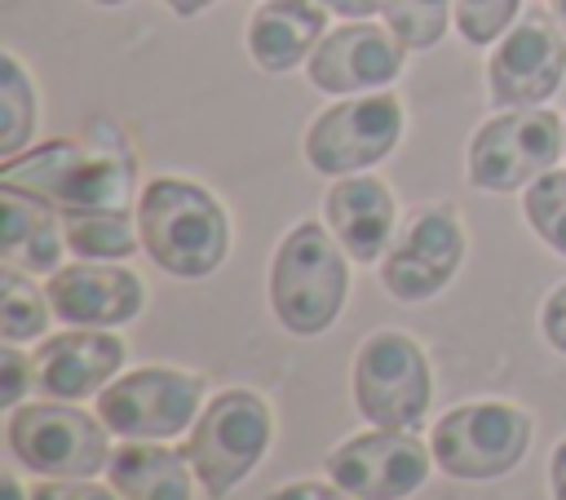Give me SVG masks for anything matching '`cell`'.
Here are the masks:
<instances>
[{
  "label": "cell",
  "instance_id": "cell-1",
  "mask_svg": "<svg viewBox=\"0 0 566 500\" xmlns=\"http://www.w3.org/2000/svg\"><path fill=\"white\" fill-rule=\"evenodd\" d=\"M137 230L146 257L177 279H203L230 252V221L221 199L186 177L146 181L137 199Z\"/></svg>",
  "mask_w": 566,
  "mask_h": 500
},
{
  "label": "cell",
  "instance_id": "cell-2",
  "mask_svg": "<svg viewBox=\"0 0 566 500\" xmlns=\"http://www.w3.org/2000/svg\"><path fill=\"white\" fill-rule=\"evenodd\" d=\"M0 181L49 199L57 212L124 208L133 195V159L119 142L88 146V142L62 137V142H49V146L4 159Z\"/></svg>",
  "mask_w": 566,
  "mask_h": 500
},
{
  "label": "cell",
  "instance_id": "cell-3",
  "mask_svg": "<svg viewBox=\"0 0 566 500\" xmlns=\"http://www.w3.org/2000/svg\"><path fill=\"white\" fill-rule=\"evenodd\" d=\"M345 292H349V265L340 239H332L318 221L292 226L270 261L274 319L296 336H318L336 323Z\"/></svg>",
  "mask_w": 566,
  "mask_h": 500
},
{
  "label": "cell",
  "instance_id": "cell-4",
  "mask_svg": "<svg viewBox=\"0 0 566 500\" xmlns=\"http://www.w3.org/2000/svg\"><path fill=\"white\" fill-rule=\"evenodd\" d=\"M270 434H274V420H270V407L261 394L221 389L195 416V429H190L181 451H186L195 478L208 487V496L221 500L261 465Z\"/></svg>",
  "mask_w": 566,
  "mask_h": 500
},
{
  "label": "cell",
  "instance_id": "cell-5",
  "mask_svg": "<svg viewBox=\"0 0 566 500\" xmlns=\"http://www.w3.org/2000/svg\"><path fill=\"white\" fill-rule=\"evenodd\" d=\"M433 398L424 350L407 332H371L354 354V403L380 429H416Z\"/></svg>",
  "mask_w": 566,
  "mask_h": 500
},
{
  "label": "cell",
  "instance_id": "cell-6",
  "mask_svg": "<svg viewBox=\"0 0 566 500\" xmlns=\"http://www.w3.org/2000/svg\"><path fill=\"white\" fill-rule=\"evenodd\" d=\"M102 416H88L80 407L62 403H27L9 412V451L44 478H93L102 465H111Z\"/></svg>",
  "mask_w": 566,
  "mask_h": 500
},
{
  "label": "cell",
  "instance_id": "cell-7",
  "mask_svg": "<svg viewBox=\"0 0 566 500\" xmlns=\"http://www.w3.org/2000/svg\"><path fill=\"white\" fill-rule=\"evenodd\" d=\"M531 447V416L513 403H460L438 416L429 434V451L451 478H500Z\"/></svg>",
  "mask_w": 566,
  "mask_h": 500
},
{
  "label": "cell",
  "instance_id": "cell-8",
  "mask_svg": "<svg viewBox=\"0 0 566 500\" xmlns=\"http://www.w3.org/2000/svg\"><path fill=\"white\" fill-rule=\"evenodd\" d=\"M562 155V119L539 106H513L491 115L469 142V181L491 195H509L544 177Z\"/></svg>",
  "mask_w": 566,
  "mask_h": 500
},
{
  "label": "cell",
  "instance_id": "cell-9",
  "mask_svg": "<svg viewBox=\"0 0 566 500\" xmlns=\"http://www.w3.org/2000/svg\"><path fill=\"white\" fill-rule=\"evenodd\" d=\"M402 137V102L394 93H363L327 106L305 128V159L327 177H349L380 164Z\"/></svg>",
  "mask_w": 566,
  "mask_h": 500
},
{
  "label": "cell",
  "instance_id": "cell-10",
  "mask_svg": "<svg viewBox=\"0 0 566 500\" xmlns=\"http://www.w3.org/2000/svg\"><path fill=\"white\" fill-rule=\"evenodd\" d=\"M203 403V376L172 367H137L97 394V416L119 438H172Z\"/></svg>",
  "mask_w": 566,
  "mask_h": 500
},
{
  "label": "cell",
  "instance_id": "cell-11",
  "mask_svg": "<svg viewBox=\"0 0 566 500\" xmlns=\"http://www.w3.org/2000/svg\"><path fill=\"white\" fill-rule=\"evenodd\" d=\"M566 75V35L544 9L522 13L486 62V88L495 106H539Z\"/></svg>",
  "mask_w": 566,
  "mask_h": 500
},
{
  "label": "cell",
  "instance_id": "cell-12",
  "mask_svg": "<svg viewBox=\"0 0 566 500\" xmlns=\"http://www.w3.org/2000/svg\"><path fill=\"white\" fill-rule=\"evenodd\" d=\"M429 456L411 429H371L345 438L327 456V478L358 500H407L429 478Z\"/></svg>",
  "mask_w": 566,
  "mask_h": 500
},
{
  "label": "cell",
  "instance_id": "cell-13",
  "mask_svg": "<svg viewBox=\"0 0 566 500\" xmlns=\"http://www.w3.org/2000/svg\"><path fill=\"white\" fill-rule=\"evenodd\" d=\"M464 261V230L447 204L411 212L389 257L380 261V283L398 301H424L451 283Z\"/></svg>",
  "mask_w": 566,
  "mask_h": 500
},
{
  "label": "cell",
  "instance_id": "cell-14",
  "mask_svg": "<svg viewBox=\"0 0 566 500\" xmlns=\"http://www.w3.org/2000/svg\"><path fill=\"white\" fill-rule=\"evenodd\" d=\"M402 53L407 44L394 31L367 18H349L345 27L318 40V49L305 62V75L318 93H376L402 75Z\"/></svg>",
  "mask_w": 566,
  "mask_h": 500
},
{
  "label": "cell",
  "instance_id": "cell-15",
  "mask_svg": "<svg viewBox=\"0 0 566 500\" xmlns=\"http://www.w3.org/2000/svg\"><path fill=\"white\" fill-rule=\"evenodd\" d=\"M44 296L66 327H119L146 305V288L133 270L88 257L53 270Z\"/></svg>",
  "mask_w": 566,
  "mask_h": 500
},
{
  "label": "cell",
  "instance_id": "cell-16",
  "mask_svg": "<svg viewBox=\"0 0 566 500\" xmlns=\"http://www.w3.org/2000/svg\"><path fill=\"white\" fill-rule=\"evenodd\" d=\"M124 363V341L106 327H71L62 336H49L31 354V381L49 398H88L97 394Z\"/></svg>",
  "mask_w": 566,
  "mask_h": 500
},
{
  "label": "cell",
  "instance_id": "cell-17",
  "mask_svg": "<svg viewBox=\"0 0 566 500\" xmlns=\"http://www.w3.org/2000/svg\"><path fill=\"white\" fill-rule=\"evenodd\" d=\"M327 4L323 0H261L256 13L248 18V53L261 71L279 75L318 49L327 35Z\"/></svg>",
  "mask_w": 566,
  "mask_h": 500
},
{
  "label": "cell",
  "instance_id": "cell-18",
  "mask_svg": "<svg viewBox=\"0 0 566 500\" xmlns=\"http://www.w3.org/2000/svg\"><path fill=\"white\" fill-rule=\"evenodd\" d=\"M323 208H327L332 235L340 239V248L354 261H376L389 248V230H394L398 204H394V195H389L385 181L349 173V177H340L327 190Z\"/></svg>",
  "mask_w": 566,
  "mask_h": 500
},
{
  "label": "cell",
  "instance_id": "cell-19",
  "mask_svg": "<svg viewBox=\"0 0 566 500\" xmlns=\"http://www.w3.org/2000/svg\"><path fill=\"white\" fill-rule=\"evenodd\" d=\"M66 230L57 226V208L31 190L0 181V257L27 274L62 270Z\"/></svg>",
  "mask_w": 566,
  "mask_h": 500
},
{
  "label": "cell",
  "instance_id": "cell-20",
  "mask_svg": "<svg viewBox=\"0 0 566 500\" xmlns=\"http://www.w3.org/2000/svg\"><path fill=\"white\" fill-rule=\"evenodd\" d=\"M111 487L124 500H190V460L186 451L128 438V447L111 456Z\"/></svg>",
  "mask_w": 566,
  "mask_h": 500
},
{
  "label": "cell",
  "instance_id": "cell-21",
  "mask_svg": "<svg viewBox=\"0 0 566 500\" xmlns=\"http://www.w3.org/2000/svg\"><path fill=\"white\" fill-rule=\"evenodd\" d=\"M62 230H66V248L88 261H119V257H133L142 243V230L124 208L62 212Z\"/></svg>",
  "mask_w": 566,
  "mask_h": 500
},
{
  "label": "cell",
  "instance_id": "cell-22",
  "mask_svg": "<svg viewBox=\"0 0 566 500\" xmlns=\"http://www.w3.org/2000/svg\"><path fill=\"white\" fill-rule=\"evenodd\" d=\"M49 296L35 292V283L27 279V270L4 265L0 270V332L4 341H31L49 327Z\"/></svg>",
  "mask_w": 566,
  "mask_h": 500
},
{
  "label": "cell",
  "instance_id": "cell-23",
  "mask_svg": "<svg viewBox=\"0 0 566 500\" xmlns=\"http://www.w3.org/2000/svg\"><path fill=\"white\" fill-rule=\"evenodd\" d=\"M0 106H4V128H0V155L13 159L31 133H35V88L13 53H0Z\"/></svg>",
  "mask_w": 566,
  "mask_h": 500
},
{
  "label": "cell",
  "instance_id": "cell-24",
  "mask_svg": "<svg viewBox=\"0 0 566 500\" xmlns=\"http://www.w3.org/2000/svg\"><path fill=\"white\" fill-rule=\"evenodd\" d=\"M385 27L407 49H433L447 35V18L455 13V0H380Z\"/></svg>",
  "mask_w": 566,
  "mask_h": 500
},
{
  "label": "cell",
  "instance_id": "cell-25",
  "mask_svg": "<svg viewBox=\"0 0 566 500\" xmlns=\"http://www.w3.org/2000/svg\"><path fill=\"white\" fill-rule=\"evenodd\" d=\"M522 212L531 221V230L557 252L566 257V173H544L526 186V199H522Z\"/></svg>",
  "mask_w": 566,
  "mask_h": 500
},
{
  "label": "cell",
  "instance_id": "cell-26",
  "mask_svg": "<svg viewBox=\"0 0 566 500\" xmlns=\"http://www.w3.org/2000/svg\"><path fill=\"white\" fill-rule=\"evenodd\" d=\"M522 0H455V27L469 44H495L513 18H517Z\"/></svg>",
  "mask_w": 566,
  "mask_h": 500
},
{
  "label": "cell",
  "instance_id": "cell-27",
  "mask_svg": "<svg viewBox=\"0 0 566 500\" xmlns=\"http://www.w3.org/2000/svg\"><path fill=\"white\" fill-rule=\"evenodd\" d=\"M27 376H31V358H22L13 345L0 350V403L4 407H18L22 389H27Z\"/></svg>",
  "mask_w": 566,
  "mask_h": 500
},
{
  "label": "cell",
  "instance_id": "cell-28",
  "mask_svg": "<svg viewBox=\"0 0 566 500\" xmlns=\"http://www.w3.org/2000/svg\"><path fill=\"white\" fill-rule=\"evenodd\" d=\"M31 500H115L106 487H93L84 478H53L31 491Z\"/></svg>",
  "mask_w": 566,
  "mask_h": 500
},
{
  "label": "cell",
  "instance_id": "cell-29",
  "mask_svg": "<svg viewBox=\"0 0 566 500\" xmlns=\"http://www.w3.org/2000/svg\"><path fill=\"white\" fill-rule=\"evenodd\" d=\"M539 327H544V341L566 354V283L557 292H548L544 314H539Z\"/></svg>",
  "mask_w": 566,
  "mask_h": 500
},
{
  "label": "cell",
  "instance_id": "cell-30",
  "mask_svg": "<svg viewBox=\"0 0 566 500\" xmlns=\"http://www.w3.org/2000/svg\"><path fill=\"white\" fill-rule=\"evenodd\" d=\"M265 500H358V496H349L345 487H323V482H287V487H279V491H270Z\"/></svg>",
  "mask_w": 566,
  "mask_h": 500
},
{
  "label": "cell",
  "instance_id": "cell-31",
  "mask_svg": "<svg viewBox=\"0 0 566 500\" xmlns=\"http://www.w3.org/2000/svg\"><path fill=\"white\" fill-rule=\"evenodd\" d=\"M548 482H553V500H566V438L553 447V460H548Z\"/></svg>",
  "mask_w": 566,
  "mask_h": 500
},
{
  "label": "cell",
  "instance_id": "cell-32",
  "mask_svg": "<svg viewBox=\"0 0 566 500\" xmlns=\"http://www.w3.org/2000/svg\"><path fill=\"white\" fill-rule=\"evenodd\" d=\"M323 4H327L332 13H340L345 22H349V18H371V13L380 9V0H323Z\"/></svg>",
  "mask_w": 566,
  "mask_h": 500
},
{
  "label": "cell",
  "instance_id": "cell-33",
  "mask_svg": "<svg viewBox=\"0 0 566 500\" xmlns=\"http://www.w3.org/2000/svg\"><path fill=\"white\" fill-rule=\"evenodd\" d=\"M164 4H168L177 18H195V13H203V9L217 4V0H164Z\"/></svg>",
  "mask_w": 566,
  "mask_h": 500
},
{
  "label": "cell",
  "instance_id": "cell-34",
  "mask_svg": "<svg viewBox=\"0 0 566 500\" xmlns=\"http://www.w3.org/2000/svg\"><path fill=\"white\" fill-rule=\"evenodd\" d=\"M0 491H4V500H22V487H18V478H0Z\"/></svg>",
  "mask_w": 566,
  "mask_h": 500
},
{
  "label": "cell",
  "instance_id": "cell-35",
  "mask_svg": "<svg viewBox=\"0 0 566 500\" xmlns=\"http://www.w3.org/2000/svg\"><path fill=\"white\" fill-rule=\"evenodd\" d=\"M553 18L562 22V31H566V0H553Z\"/></svg>",
  "mask_w": 566,
  "mask_h": 500
},
{
  "label": "cell",
  "instance_id": "cell-36",
  "mask_svg": "<svg viewBox=\"0 0 566 500\" xmlns=\"http://www.w3.org/2000/svg\"><path fill=\"white\" fill-rule=\"evenodd\" d=\"M93 4H128V0H93Z\"/></svg>",
  "mask_w": 566,
  "mask_h": 500
}]
</instances>
